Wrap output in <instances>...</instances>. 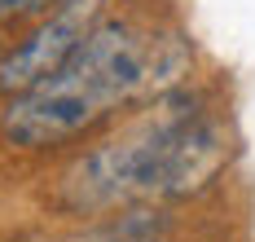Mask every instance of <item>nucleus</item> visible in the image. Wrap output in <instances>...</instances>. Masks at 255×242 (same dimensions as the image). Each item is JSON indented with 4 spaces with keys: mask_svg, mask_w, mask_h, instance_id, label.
<instances>
[{
    "mask_svg": "<svg viewBox=\"0 0 255 242\" xmlns=\"http://www.w3.org/2000/svg\"><path fill=\"white\" fill-rule=\"evenodd\" d=\"M198 75L203 49L180 9L115 0L57 75L0 102V154L53 167Z\"/></svg>",
    "mask_w": 255,
    "mask_h": 242,
    "instance_id": "obj_1",
    "label": "nucleus"
},
{
    "mask_svg": "<svg viewBox=\"0 0 255 242\" xmlns=\"http://www.w3.org/2000/svg\"><path fill=\"white\" fill-rule=\"evenodd\" d=\"M238 128L220 84L198 75L154 106L132 110L110 132L53 163L44 176V212L84 225L124 207H194L229 181Z\"/></svg>",
    "mask_w": 255,
    "mask_h": 242,
    "instance_id": "obj_2",
    "label": "nucleus"
},
{
    "mask_svg": "<svg viewBox=\"0 0 255 242\" xmlns=\"http://www.w3.org/2000/svg\"><path fill=\"white\" fill-rule=\"evenodd\" d=\"M110 4L115 0H62L44 18L18 27L9 35L4 53H0V102L57 75L75 57V49L88 40V31L97 27V18Z\"/></svg>",
    "mask_w": 255,
    "mask_h": 242,
    "instance_id": "obj_3",
    "label": "nucleus"
},
{
    "mask_svg": "<svg viewBox=\"0 0 255 242\" xmlns=\"http://www.w3.org/2000/svg\"><path fill=\"white\" fill-rule=\"evenodd\" d=\"M62 0H0V31H13L26 27V22H35V18H44L49 9H57Z\"/></svg>",
    "mask_w": 255,
    "mask_h": 242,
    "instance_id": "obj_4",
    "label": "nucleus"
},
{
    "mask_svg": "<svg viewBox=\"0 0 255 242\" xmlns=\"http://www.w3.org/2000/svg\"><path fill=\"white\" fill-rule=\"evenodd\" d=\"M4 44H9V31H0V53H4Z\"/></svg>",
    "mask_w": 255,
    "mask_h": 242,
    "instance_id": "obj_5",
    "label": "nucleus"
},
{
    "mask_svg": "<svg viewBox=\"0 0 255 242\" xmlns=\"http://www.w3.org/2000/svg\"><path fill=\"white\" fill-rule=\"evenodd\" d=\"M158 242H176V238H158Z\"/></svg>",
    "mask_w": 255,
    "mask_h": 242,
    "instance_id": "obj_6",
    "label": "nucleus"
}]
</instances>
